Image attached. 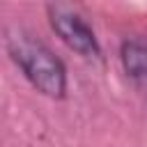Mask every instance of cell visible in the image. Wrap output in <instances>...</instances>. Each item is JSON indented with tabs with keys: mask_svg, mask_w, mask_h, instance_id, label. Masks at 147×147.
<instances>
[{
	"mask_svg": "<svg viewBox=\"0 0 147 147\" xmlns=\"http://www.w3.org/2000/svg\"><path fill=\"white\" fill-rule=\"evenodd\" d=\"M7 51L18 64L23 76L46 96H64L67 92V71L62 60L39 39L16 32L7 37Z\"/></svg>",
	"mask_w": 147,
	"mask_h": 147,
	"instance_id": "cell-1",
	"label": "cell"
},
{
	"mask_svg": "<svg viewBox=\"0 0 147 147\" xmlns=\"http://www.w3.org/2000/svg\"><path fill=\"white\" fill-rule=\"evenodd\" d=\"M48 16H51V28L57 32V37L71 51H76L85 57H99L101 48L94 37V30L85 23V18L80 14H76L74 9H69L64 5H51Z\"/></svg>",
	"mask_w": 147,
	"mask_h": 147,
	"instance_id": "cell-2",
	"label": "cell"
},
{
	"mask_svg": "<svg viewBox=\"0 0 147 147\" xmlns=\"http://www.w3.org/2000/svg\"><path fill=\"white\" fill-rule=\"evenodd\" d=\"M119 57H122V67L126 76L138 85H147V41L126 39L122 44Z\"/></svg>",
	"mask_w": 147,
	"mask_h": 147,
	"instance_id": "cell-3",
	"label": "cell"
}]
</instances>
